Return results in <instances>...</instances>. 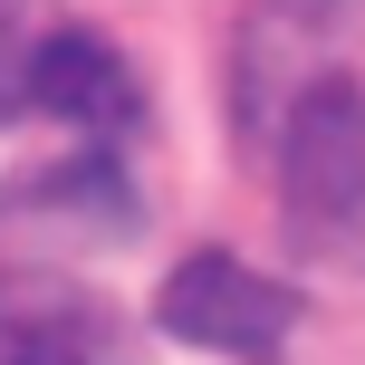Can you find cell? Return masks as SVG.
I'll use <instances>...</instances> for the list:
<instances>
[{
  "label": "cell",
  "mask_w": 365,
  "mask_h": 365,
  "mask_svg": "<svg viewBox=\"0 0 365 365\" xmlns=\"http://www.w3.org/2000/svg\"><path fill=\"white\" fill-rule=\"evenodd\" d=\"M0 365H145V356H135V327L96 289L0 279Z\"/></svg>",
  "instance_id": "3"
},
{
  "label": "cell",
  "mask_w": 365,
  "mask_h": 365,
  "mask_svg": "<svg viewBox=\"0 0 365 365\" xmlns=\"http://www.w3.org/2000/svg\"><path fill=\"white\" fill-rule=\"evenodd\" d=\"M240 125L289 231L365 259V0H269L250 19Z\"/></svg>",
  "instance_id": "1"
},
{
  "label": "cell",
  "mask_w": 365,
  "mask_h": 365,
  "mask_svg": "<svg viewBox=\"0 0 365 365\" xmlns=\"http://www.w3.org/2000/svg\"><path fill=\"white\" fill-rule=\"evenodd\" d=\"M154 327L182 336V346L269 365L279 346H289V327H298V289L259 279L250 259H231V250H192L164 289H154Z\"/></svg>",
  "instance_id": "2"
},
{
  "label": "cell",
  "mask_w": 365,
  "mask_h": 365,
  "mask_svg": "<svg viewBox=\"0 0 365 365\" xmlns=\"http://www.w3.org/2000/svg\"><path fill=\"white\" fill-rule=\"evenodd\" d=\"M29 115H58V125H77V135H125L135 115H145V96H135L125 58L96 29L48 19L38 48H29Z\"/></svg>",
  "instance_id": "4"
}]
</instances>
